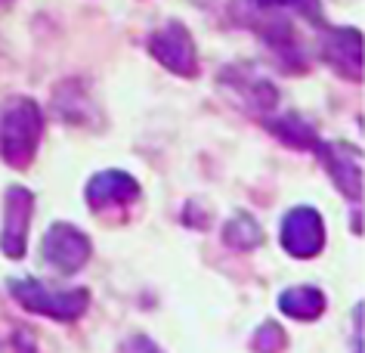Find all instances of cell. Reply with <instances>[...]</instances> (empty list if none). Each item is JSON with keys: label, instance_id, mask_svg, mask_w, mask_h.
Masks as SVG:
<instances>
[{"label": "cell", "instance_id": "8fae6325", "mask_svg": "<svg viewBox=\"0 0 365 353\" xmlns=\"http://www.w3.org/2000/svg\"><path fill=\"white\" fill-rule=\"evenodd\" d=\"M269 131L276 133V137L282 143H288V146H294V149H316V128L313 124H307L300 115L294 112H288V115H282L276 118V121H269Z\"/></svg>", "mask_w": 365, "mask_h": 353}, {"label": "cell", "instance_id": "2e32d148", "mask_svg": "<svg viewBox=\"0 0 365 353\" xmlns=\"http://www.w3.org/2000/svg\"><path fill=\"white\" fill-rule=\"evenodd\" d=\"M0 4H6V0H0Z\"/></svg>", "mask_w": 365, "mask_h": 353}, {"label": "cell", "instance_id": "4fadbf2b", "mask_svg": "<svg viewBox=\"0 0 365 353\" xmlns=\"http://www.w3.org/2000/svg\"><path fill=\"white\" fill-rule=\"evenodd\" d=\"M254 350L257 353H282L285 350V332L276 322H263L254 338Z\"/></svg>", "mask_w": 365, "mask_h": 353}, {"label": "cell", "instance_id": "30bf717a", "mask_svg": "<svg viewBox=\"0 0 365 353\" xmlns=\"http://www.w3.org/2000/svg\"><path fill=\"white\" fill-rule=\"evenodd\" d=\"M279 307L282 313L291 316V319H316L322 316L325 310V295L313 285H297V288H288V292L279 295Z\"/></svg>", "mask_w": 365, "mask_h": 353}, {"label": "cell", "instance_id": "7c38bea8", "mask_svg": "<svg viewBox=\"0 0 365 353\" xmlns=\"http://www.w3.org/2000/svg\"><path fill=\"white\" fill-rule=\"evenodd\" d=\"M223 239H226V245L230 248L251 251V248H257L263 242V230L257 226V220H254L251 214H239V217H232V220L226 223Z\"/></svg>", "mask_w": 365, "mask_h": 353}, {"label": "cell", "instance_id": "5bb4252c", "mask_svg": "<svg viewBox=\"0 0 365 353\" xmlns=\"http://www.w3.org/2000/svg\"><path fill=\"white\" fill-rule=\"evenodd\" d=\"M257 6H285V10H294L300 16H307V19H322V6H319V0H254Z\"/></svg>", "mask_w": 365, "mask_h": 353}, {"label": "cell", "instance_id": "9a60e30c", "mask_svg": "<svg viewBox=\"0 0 365 353\" xmlns=\"http://www.w3.org/2000/svg\"><path fill=\"white\" fill-rule=\"evenodd\" d=\"M118 353H164V350L149 338V334H130Z\"/></svg>", "mask_w": 365, "mask_h": 353}, {"label": "cell", "instance_id": "9c48e42d", "mask_svg": "<svg viewBox=\"0 0 365 353\" xmlns=\"http://www.w3.org/2000/svg\"><path fill=\"white\" fill-rule=\"evenodd\" d=\"M322 56L328 66L337 68L344 78L359 81L362 78V34L356 29L328 31L322 41Z\"/></svg>", "mask_w": 365, "mask_h": 353}, {"label": "cell", "instance_id": "ba28073f", "mask_svg": "<svg viewBox=\"0 0 365 353\" xmlns=\"http://www.w3.org/2000/svg\"><path fill=\"white\" fill-rule=\"evenodd\" d=\"M133 198H140V183L124 174V170H103L87 183V205L93 211H108V208H124Z\"/></svg>", "mask_w": 365, "mask_h": 353}, {"label": "cell", "instance_id": "52a82bcc", "mask_svg": "<svg viewBox=\"0 0 365 353\" xmlns=\"http://www.w3.org/2000/svg\"><path fill=\"white\" fill-rule=\"evenodd\" d=\"M325 170L346 198H362V152L353 143H316Z\"/></svg>", "mask_w": 365, "mask_h": 353}, {"label": "cell", "instance_id": "3957f363", "mask_svg": "<svg viewBox=\"0 0 365 353\" xmlns=\"http://www.w3.org/2000/svg\"><path fill=\"white\" fill-rule=\"evenodd\" d=\"M90 251H93L90 248V239L75 223H53L41 242V255L47 260V267L62 276L84 270V264L90 260Z\"/></svg>", "mask_w": 365, "mask_h": 353}, {"label": "cell", "instance_id": "5b68a950", "mask_svg": "<svg viewBox=\"0 0 365 353\" xmlns=\"http://www.w3.org/2000/svg\"><path fill=\"white\" fill-rule=\"evenodd\" d=\"M34 211V195L25 186H10L4 195V230H0V251L13 260L25 257L29 248V223Z\"/></svg>", "mask_w": 365, "mask_h": 353}, {"label": "cell", "instance_id": "277c9868", "mask_svg": "<svg viewBox=\"0 0 365 353\" xmlns=\"http://www.w3.org/2000/svg\"><path fill=\"white\" fill-rule=\"evenodd\" d=\"M149 50L164 68L173 71V75H180V78H195L198 75L195 41H192V34H189L186 25L168 22L164 29H158L152 34Z\"/></svg>", "mask_w": 365, "mask_h": 353}, {"label": "cell", "instance_id": "7a4b0ae2", "mask_svg": "<svg viewBox=\"0 0 365 353\" xmlns=\"http://www.w3.org/2000/svg\"><path fill=\"white\" fill-rule=\"evenodd\" d=\"M10 295L19 301L25 310L50 316L59 322H71L81 319L90 307V292L87 288H71V292H50L43 282L34 279H13L10 282Z\"/></svg>", "mask_w": 365, "mask_h": 353}, {"label": "cell", "instance_id": "8992f818", "mask_svg": "<svg viewBox=\"0 0 365 353\" xmlns=\"http://www.w3.org/2000/svg\"><path fill=\"white\" fill-rule=\"evenodd\" d=\"M282 245L291 257H316L325 245V223L316 208H291L282 220Z\"/></svg>", "mask_w": 365, "mask_h": 353}, {"label": "cell", "instance_id": "6da1fadb", "mask_svg": "<svg viewBox=\"0 0 365 353\" xmlns=\"http://www.w3.org/2000/svg\"><path fill=\"white\" fill-rule=\"evenodd\" d=\"M43 115L34 99H13L0 118V155L13 168H29L41 146Z\"/></svg>", "mask_w": 365, "mask_h": 353}]
</instances>
